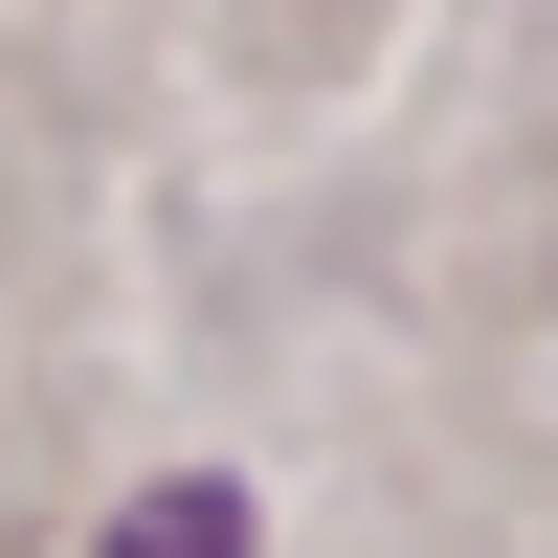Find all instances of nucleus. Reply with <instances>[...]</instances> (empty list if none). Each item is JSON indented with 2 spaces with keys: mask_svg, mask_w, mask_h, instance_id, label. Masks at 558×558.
<instances>
[{
  "mask_svg": "<svg viewBox=\"0 0 558 558\" xmlns=\"http://www.w3.org/2000/svg\"><path fill=\"white\" fill-rule=\"evenodd\" d=\"M112 558H246V492H223V470H179V492H134V514H112Z\"/></svg>",
  "mask_w": 558,
  "mask_h": 558,
  "instance_id": "f257e3e1",
  "label": "nucleus"
}]
</instances>
